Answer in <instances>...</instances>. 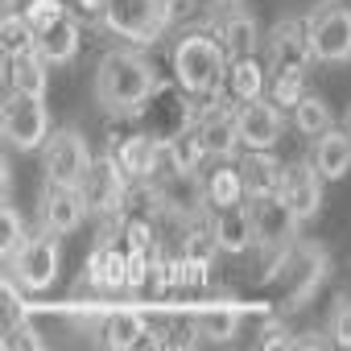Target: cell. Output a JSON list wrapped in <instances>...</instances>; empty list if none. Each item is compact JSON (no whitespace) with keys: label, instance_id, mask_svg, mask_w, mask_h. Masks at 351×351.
<instances>
[{"label":"cell","instance_id":"cell-34","mask_svg":"<svg viewBox=\"0 0 351 351\" xmlns=\"http://www.w3.org/2000/svg\"><path fill=\"white\" fill-rule=\"evenodd\" d=\"M120 236H124V248H132V252H157L161 248L157 228L149 219H124L120 223Z\"/></svg>","mask_w":351,"mask_h":351},{"label":"cell","instance_id":"cell-21","mask_svg":"<svg viewBox=\"0 0 351 351\" xmlns=\"http://www.w3.org/2000/svg\"><path fill=\"white\" fill-rule=\"evenodd\" d=\"M211 244H215L219 252H232V256H240V252H248V248L256 244L248 203L228 207V211H215V219H211Z\"/></svg>","mask_w":351,"mask_h":351},{"label":"cell","instance_id":"cell-38","mask_svg":"<svg viewBox=\"0 0 351 351\" xmlns=\"http://www.w3.org/2000/svg\"><path fill=\"white\" fill-rule=\"evenodd\" d=\"M0 182H5V199L13 195V161L5 157V161H0Z\"/></svg>","mask_w":351,"mask_h":351},{"label":"cell","instance_id":"cell-4","mask_svg":"<svg viewBox=\"0 0 351 351\" xmlns=\"http://www.w3.org/2000/svg\"><path fill=\"white\" fill-rule=\"evenodd\" d=\"M104 29L132 42V46H153L173 29V0H108L104 5Z\"/></svg>","mask_w":351,"mask_h":351},{"label":"cell","instance_id":"cell-24","mask_svg":"<svg viewBox=\"0 0 351 351\" xmlns=\"http://www.w3.org/2000/svg\"><path fill=\"white\" fill-rule=\"evenodd\" d=\"M165 145H169V165H173V178H195L199 165L211 157V153H207V145H203L199 120H195V124H186L182 132H173Z\"/></svg>","mask_w":351,"mask_h":351},{"label":"cell","instance_id":"cell-18","mask_svg":"<svg viewBox=\"0 0 351 351\" xmlns=\"http://www.w3.org/2000/svg\"><path fill=\"white\" fill-rule=\"evenodd\" d=\"M310 165L318 169L322 182H339L351 173V132L347 128H326L322 136L310 141Z\"/></svg>","mask_w":351,"mask_h":351},{"label":"cell","instance_id":"cell-16","mask_svg":"<svg viewBox=\"0 0 351 351\" xmlns=\"http://www.w3.org/2000/svg\"><path fill=\"white\" fill-rule=\"evenodd\" d=\"M34 34H38V50H42V58H46L50 66H71V62L79 58L83 34H79V21H75V13H71V9H66V13H58L54 21L38 25Z\"/></svg>","mask_w":351,"mask_h":351},{"label":"cell","instance_id":"cell-5","mask_svg":"<svg viewBox=\"0 0 351 351\" xmlns=\"http://www.w3.org/2000/svg\"><path fill=\"white\" fill-rule=\"evenodd\" d=\"M0 128L5 141L21 153H34L50 141V108L46 95H29V91H9L0 104Z\"/></svg>","mask_w":351,"mask_h":351},{"label":"cell","instance_id":"cell-40","mask_svg":"<svg viewBox=\"0 0 351 351\" xmlns=\"http://www.w3.org/2000/svg\"><path fill=\"white\" fill-rule=\"evenodd\" d=\"M347 132H351V120H347Z\"/></svg>","mask_w":351,"mask_h":351},{"label":"cell","instance_id":"cell-36","mask_svg":"<svg viewBox=\"0 0 351 351\" xmlns=\"http://www.w3.org/2000/svg\"><path fill=\"white\" fill-rule=\"evenodd\" d=\"M256 343H261V347H285V343H293V335H289V330L281 326V318H269V322L261 326Z\"/></svg>","mask_w":351,"mask_h":351},{"label":"cell","instance_id":"cell-30","mask_svg":"<svg viewBox=\"0 0 351 351\" xmlns=\"http://www.w3.org/2000/svg\"><path fill=\"white\" fill-rule=\"evenodd\" d=\"M195 335L199 339H211V343H228V339L240 335V318H236V310H223V306L203 310L195 318Z\"/></svg>","mask_w":351,"mask_h":351},{"label":"cell","instance_id":"cell-20","mask_svg":"<svg viewBox=\"0 0 351 351\" xmlns=\"http://www.w3.org/2000/svg\"><path fill=\"white\" fill-rule=\"evenodd\" d=\"M215 38H219V46L228 50V58L236 62V58H252L256 54V42H261V29H256V17L252 13H244V9H223L219 17H215Z\"/></svg>","mask_w":351,"mask_h":351},{"label":"cell","instance_id":"cell-3","mask_svg":"<svg viewBox=\"0 0 351 351\" xmlns=\"http://www.w3.org/2000/svg\"><path fill=\"white\" fill-rule=\"evenodd\" d=\"M228 71H232V58L215 34L195 29L173 46V79L191 99H219V91L228 87Z\"/></svg>","mask_w":351,"mask_h":351},{"label":"cell","instance_id":"cell-13","mask_svg":"<svg viewBox=\"0 0 351 351\" xmlns=\"http://www.w3.org/2000/svg\"><path fill=\"white\" fill-rule=\"evenodd\" d=\"M277 199L293 211L298 223L314 219L318 207H322V178H318V169L310 161H285V173H281V191Z\"/></svg>","mask_w":351,"mask_h":351},{"label":"cell","instance_id":"cell-11","mask_svg":"<svg viewBox=\"0 0 351 351\" xmlns=\"http://www.w3.org/2000/svg\"><path fill=\"white\" fill-rule=\"evenodd\" d=\"M116 232L120 228L112 223L108 236L95 240V248L87 256V285L95 293H128V248L112 240Z\"/></svg>","mask_w":351,"mask_h":351},{"label":"cell","instance_id":"cell-33","mask_svg":"<svg viewBox=\"0 0 351 351\" xmlns=\"http://www.w3.org/2000/svg\"><path fill=\"white\" fill-rule=\"evenodd\" d=\"M29 236H34V232H25L21 211L13 207V199H5V265H13V261H17V252L29 244Z\"/></svg>","mask_w":351,"mask_h":351},{"label":"cell","instance_id":"cell-19","mask_svg":"<svg viewBox=\"0 0 351 351\" xmlns=\"http://www.w3.org/2000/svg\"><path fill=\"white\" fill-rule=\"evenodd\" d=\"M199 132H203V145L215 161H232L236 149H240V128H236V112L228 104H215L207 112H199Z\"/></svg>","mask_w":351,"mask_h":351},{"label":"cell","instance_id":"cell-25","mask_svg":"<svg viewBox=\"0 0 351 351\" xmlns=\"http://www.w3.org/2000/svg\"><path fill=\"white\" fill-rule=\"evenodd\" d=\"M46 58H42V50L38 46H29V50H21V54H9V91H29V95H46Z\"/></svg>","mask_w":351,"mask_h":351},{"label":"cell","instance_id":"cell-12","mask_svg":"<svg viewBox=\"0 0 351 351\" xmlns=\"http://www.w3.org/2000/svg\"><path fill=\"white\" fill-rule=\"evenodd\" d=\"M87 211H91V199H87L83 182H50V191L42 199V219L50 232H58V236L79 232Z\"/></svg>","mask_w":351,"mask_h":351},{"label":"cell","instance_id":"cell-31","mask_svg":"<svg viewBox=\"0 0 351 351\" xmlns=\"http://www.w3.org/2000/svg\"><path fill=\"white\" fill-rule=\"evenodd\" d=\"M306 95V71H273L269 75V99L277 108H298Z\"/></svg>","mask_w":351,"mask_h":351},{"label":"cell","instance_id":"cell-17","mask_svg":"<svg viewBox=\"0 0 351 351\" xmlns=\"http://www.w3.org/2000/svg\"><path fill=\"white\" fill-rule=\"evenodd\" d=\"M310 34L306 21H281L269 34V75L273 71H306L310 62Z\"/></svg>","mask_w":351,"mask_h":351},{"label":"cell","instance_id":"cell-32","mask_svg":"<svg viewBox=\"0 0 351 351\" xmlns=\"http://www.w3.org/2000/svg\"><path fill=\"white\" fill-rule=\"evenodd\" d=\"M207 277H211V261H207V252L182 248V252H178V289H182V293L207 289Z\"/></svg>","mask_w":351,"mask_h":351},{"label":"cell","instance_id":"cell-28","mask_svg":"<svg viewBox=\"0 0 351 351\" xmlns=\"http://www.w3.org/2000/svg\"><path fill=\"white\" fill-rule=\"evenodd\" d=\"M330 120H335V116H330V104H326L322 95H310V91L302 95V104H298V108H289V124H293L302 136H310V141H314V136H322L326 128H335Z\"/></svg>","mask_w":351,"mask_h":351},{"label":"cell","instance_id":"cell-7","mask_svg":"<svg viewBox=\"0 0 351 351\" xmlns=\"http://www.w3.org/2000/svg\"><path fill=\"white\" fill-rule=\"evenodd\" d=\"M116 161L124 165V173L136 186H161L165 173H173L169 165V145L153 132H128L124 141H116Z\"/></svg>","mask_w":351,"mask_h":351},{"label":"cell","instance_id":"cell-22","mask_svg":"<svg viewBox=\"0 0 351 351\" xmlns=\"http://www.w3.org/2000/svg\"><path fill=\"white\" fill-rule=\"evenodd\" d=\"M203 203H207V207H215V211H228V207L248 203V191H244V173H240V165L219 161V165L207 173V182H203Z\"/></svg>","mask_w":351,"mask_h":351},{"label":"cell","instance_id":"cell-2","mask_svg":"<svg viewBox=\"0 0 351 351\" xmlns=\"http://www.w3.org/2000/svg\"><path fill=\"white\" fill-rule=\"evenodd\" d=\"M326 277H330V256L318 240H289L269 265V285L277 289L281 310L306 306Z\"/></svg>","mask_w":351,"mask_h":351},{"label":"cell","instance_id":"cell-39","mask_svg":"<svg viewBox=\"0 0 351 351\" xmlns=\"http://www.w3.org/2000/svg\"><path fill=\"white\" fill-rule=\"evenodd\" d=\"M17 5H21V0H5V9H17Z\"/></svg>","mask_w":351,"mask_h":351},{"label":"cell","instance_id":"cell-29","mask_svg":"<svg viewBox=\"0 0 351 351\" xmlns=\"http://www.w3.org/2000/svg\"><path fill=\"white\" fill-rule=\"evenodd\" d=\"M0 46H5V58L9 54H21L29 46H38V34L25 17V9H5V25H0Z\"/></svg>","mask_w":351,"mask_h":351},{"label":"cell","instance_id":"cell-9","mask_svg":"<svg viewBox=\"0 0 351 351\" xmlns=\"http://www.w3.org/2000/svg\"><path fill=\"white\" fill-rule=\"evenodd\" d=\"M91 145L79 128H58L50 132V141L42 145V169L46 182H83L91 169Z\"/></svg>","mask_w":351,"mask_h":351},{"label":"cell","instance_id":"cell-37","mask_svg":"<svg viewBox=\"0 0 351 351\" xmlns=\"http://www.w3.org/2000/svg\"><path fill=\"white\" fill-rule=\"evenodd\" d=\"M104 5H108V0H75V9L83 17H104Z\"/></svg>","mask_w":351,"mask_h":351},{"label":"cell","instance_id":"cell-6","mask_svg":"<svg viewBox=\"0 0 351 351\" xmlns=\"http://www.w3.org/2000/svg\"><path fill=\"white\" fill-rule=\"evenodd\" d=\"M310 54L318 62H351V9L339 0H322L306 21Z\"/></svg>","mask_w":351,"mask_h":351},{"label":"cell","instance_id":"cell-10","mask_svg":"<svg viewBox=\"0 0 351 351\" xmlns=\"http://www.w3.org/2000/svg\"><path fill=\"white\" fill-rule=\"evenodd\" d=\"M83 186H87L91 207H95L99 215H108V219H120V211H124V203H128V195H132V178L124 173V165L116 161V153H99V157L91 161Z\"/></svg>","mask_w":351,"mask_h":351},{"label":"cell","instance_id":"cell-23","mask_svg":"<svg viewBox=\"0 0 351 351\" xmlns=\"http://www.w3.org/2000/svg\"><path fill=\"white\" fill-rule=\"evenodd\" d=\"M240 173H244V191H248V199H265V195H277V191H281V173H285V165H281L269 149H252V153L240 161Z\"/></svg>","mask_w":351,"mask_h":351},{"label":"cell","instance_id":"cell-14","mask_svg":"<svg viewBox=\"0 0 351 351\" xmlns=\"http://www.w3.org/2000/svg\"><path fill=\"white\" fill-rule=\"evenodd\" d=\"M248 215H252V232H256V244L269 248V252H281L289 240H298V219L293 211L277 199V195H265V199H248Z\"/></svg>","mask_w":351,"mask_h":351},{"label":"cell","instance_id":"cell-1","mask_svg":"<svg viewBox=\"0 0 351 351\" xmlns=\"http://www.w3.org/2000/svg\"><path fill=\"white\" fill-rule=\"evenodd\" d=\"M157 71L145 54H136L132 46L124 50H108L95 66V99L104 112L112 116H136L149 108V99L157 95Z\"/></svg>","mask_w":351,"mask_h":351},{"label":"cell","instance_id":"cell-15","mask_svg":"<svg viewBox=\"0 0 351 351\" xmlns=\"http://www.w3.org/2000/svg\"><path fill=\"white\" fill-rule=\"evenodd\" d=\"M236 128H240V145L244 149H273L281 141L285 116L273 99H248L236 108Z\"/></svg>","mask_w":351,"mask_h":351},{"label":"cell","instance_id":"cell-26","mask_svg":"<svg viewBox=\"0 0 351 351\" xmlns=\"http://www.w3.org/2000/svg\"><path fill=\"white\" fill-rule=\"evenodd\" d=\"M228 87H232V95H236L240 104H248V99H265V91H269V75H265V66L256 62V54L232 62V71H228Z\"/></svg>","mask_w":351,"mask_h":351},{"label":"cell","instance_id":"cell-8","mask_svg":"<svg viewBox=\"0 0 351 351\" xmlns=\"http://www.w3.org/2000/svg\"><path fill=\"white\" fill-rule=\"evenodd\" d=\"M58 232H42V236H29V244L17 252V261L9 265V273L17 277V285L25 293H46L54 281H58V269H62V248H58Z\"/></svg>","mask_w":351,"mask_h":351},{"label":"cell","instance_id":"cell-35","mask_svg":"<svg viewBox=\"0 0 351 351\" xmlns=\"http://www.w3.org/2000/svg\"><path fill=\"white\" fill-rule=\"evenodd\" d=\"M330 343L335 347H351V293H339L335 298V310H330Z\"/></svg>","mask_w":351,"mask_h":351},{"label":"cell","instance_id":"cell-27","mask_svg":"<svg viewBox=\"0 0 351 351\" xmlns=\"http://www.w3.org/2000/svg\"><path fill=\"white\" fill-rule=\"evenodd\" d=\"M149 339V318L132 314V310H116L112 318H104V343L124 351V347H136Z\"/></svg>","mask_w":351,"mask_h":351}]
</instances>
